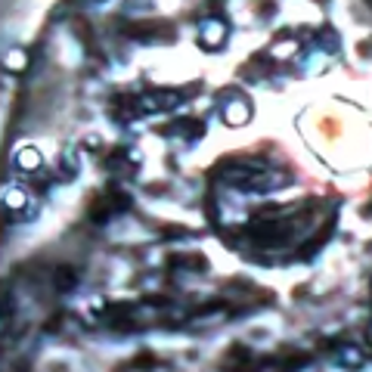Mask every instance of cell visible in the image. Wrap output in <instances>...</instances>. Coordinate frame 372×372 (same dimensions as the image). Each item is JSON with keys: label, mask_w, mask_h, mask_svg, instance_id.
<instances>
[{"label": "cell", "mask_w": 372, "mask_h": 372, "mask_svg": "<svg viewBox=\"0 0 372 372\" xmlns=\"http://www.w3.org/2000/svg\"><path fill=\"white\" fill-rule=\"evenodd\" d=\"M25 62H28V59H22V53H19V56H13V59H10L7 65H13V68H19V65H25Z\"/></svg>", "instance_id": "6da1fadb"}]
</instances>
